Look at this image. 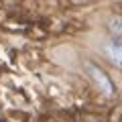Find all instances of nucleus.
<instances>
[{
    "instance_id": "f257e3e1",
    "label": "nucleus",
    "mask_w": 122,
    "mask_h": 122,
    "mask_svg": "<svg viewBox=\"0 0 122 122\" xmlns=\"http://www.w3.org/2000/svg\"><path fill=\"white\" fill-rule=\"evenodd\" d=\"M86 71L90 73V77L96 81V86L104 92L106 96H112V94H114V83H112V79L108 77V73H106L102 67H98V65H94V63L87 61V63H86Z\"/></svg>"
},
{
    "instance_id": "f03ea898",
    "label": "nucleus",
    "mask_w": 122,
    "mask_h": 122,
    "mask_svg": "<svg viewBox=\"0 0 122 122\" xmlns=\"http://www.w3.org/2000/svg\"><path fill=\"white\" fill-rule=\"evenodd\" d=\"M106 55L112 61L114 65L122 67V41H112V43L106 47Z\"/></svg>"
},
{
    "instance_id": "7ed1b4c3",
    "label": "nucleus",
    "mask_w": 122,
    "mask_h": 122,
    "mask_svg": "<svg viewBox=\"0 0 122 122\" xmlns=\"http://www.w3.org/2000/svg\"><path fill=\"white\" fill-rule=\"evenodd\" d=\"M108 29H110L112 35L120 37V35H122V16H112V18L108 20Z\"/></svg>"
},
{
    "instance_id": "20e7f679",
    "label": "nucleus",
    "mask_w": 122,
    "mask_h": 122,
    "mask_svg": "<svg viewBox=\"0 0 122 122\" xmlns=\"http://www.w3.org/2000/svg\"><path fill=\"white\" fill-rule=\"evenodd\" d=\"M0 122H4V120H0Z\"/></svg>"
},
{
    "instance_id": "39448f33",
    "label": "nucleus",
    "mask_w": 122,
    "mask_h": 122,
    "mask_svg": "<svg viewBox=\"0 0 122 122\" xmlns=\"http://www.w3.org/2000/svg\"><path fill=\"white\" fill-rule=\"evenodd\" d=\"M120 122H122V120H120Z\"/></svg>"
}]
</instances>
